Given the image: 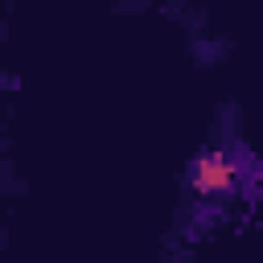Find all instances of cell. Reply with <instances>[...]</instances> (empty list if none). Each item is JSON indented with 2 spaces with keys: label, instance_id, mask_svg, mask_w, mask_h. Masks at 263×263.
Masks as SVG:
<instances>
[{
  "label": "cell",
  "instance_id": "obj_1",
  "mask_svg": "<svg viewBox=\"0 0 263 263\" xmlns=\"http://www.w3.org/2000/svg\"><path fill=\"white\" fill-rule=\"evenodd\" d=\"M242 173H247V164L238 160V152L214 144V148H205V152L193 156V164H189V189L197 197H210V201L234 197L242 189Z\"/></svg>",
  "mask_w": 263,
  "mask_h": 263
}]
</instances>
